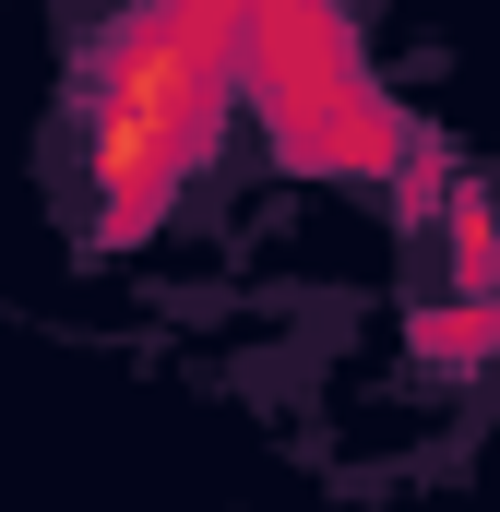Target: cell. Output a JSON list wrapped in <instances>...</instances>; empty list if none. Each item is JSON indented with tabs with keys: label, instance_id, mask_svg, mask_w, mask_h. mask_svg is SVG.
I'll list each match as a JSON object with an SVG mask.
<instances>
[{
	"label": "cell",
	"instance_id": "1",
	"mask_svg": "<svg viewBox=\"0 0 500 512\" xmlns=\"http://www.w3.org/2000/svg\"><path fill=\"white\" fill-rule=\"evenodd\" d=\"M489 346H500V286H465V298H429V310H417V358L465 370V358H489Z\"/></svg>",
	"mask_w": 500,
	"mask_h": 512
},
{
	"label": "cell",
	"instance_id": "2",
	"mask_svg": "<svg viewBox=\"0 0 500 512\" xmlns=\"http://www.w3.org/2000/svg\"><path fill=\"white\" fill-rule=\"evenodd\" d=\"M441 227H453V286H500V215L477 191H441Z\"/></svg>",
	"mask_w": 500,
	"mask_h": 512
}]
</instances>
